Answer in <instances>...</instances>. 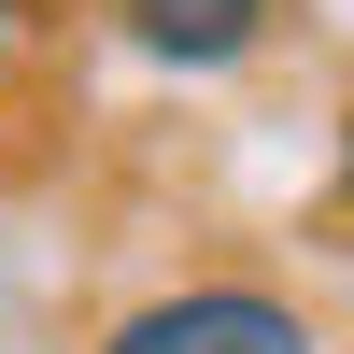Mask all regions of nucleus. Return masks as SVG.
<instances>
[{
    "label": "nucleus",
    "mask_w": 354,
    "mask_h": 354,
    "mask_svg": "<svg viewBox=\"0 0 354 354\" xmlns=\"http://www.w3.org/2000/svg\"><path fill=\"white\" fill-rule=\"evenodd\" d=\"M100 354H326V340H312V312L270 298V283H170V298H142Z\"/></svg>",
    "instance_id": "f257e3e1"
},
{
    "label": "nucleus",
    "mask_w": 354,
    "mask_h": 354,
    "mask_svg": "<svg viewBox=\"0 0 354 354\" xmlns=\"http://www.w3.org/2000/svg\"><path fill=\"white\" fill-rule=\"evenodd\" d=\"M113 15H128V43H142V57L227 71V57H255V43H270V15H283V0H113Z\"/></svg>",
    "instance_id": "f03ea898"
},
{
    "label": "nucleus",
    "mask_w": 354,
    "mask_h": 354,
    "mask_svg": "<svg viewBox=\"0 0 354 354\" xmlns=\"http://www.w3.org/2000/svg\"><path fill=\"white\" fill-rule=\"evenodd\" d=\"M0 57H15V0H0Z\"/></svg>",
    "instance_id": "20e7f679"
},
{
    "label": "nucleus",
    "mask_w": 354,
    "mask_h": 354,
    "mask_svg": "<svg viewBox=\"0 0 354 354\" xmlns=\"http://www.w3.org/2000/svg\"><path fill=\"white\" fill-rule=\"evenodd\" d=\"M340 198H354V113H340Z\"/></svg>",
    "instance_id": "7ed1b4c3"
}]
</instances>
